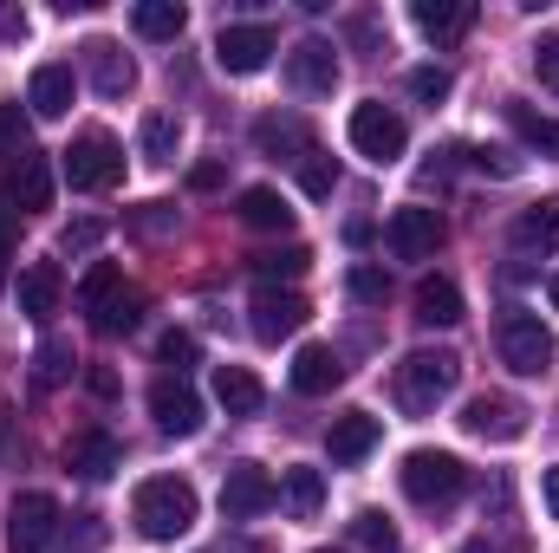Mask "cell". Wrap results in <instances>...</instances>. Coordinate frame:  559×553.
Segmentation results:
<instances>
[{"label":"cell","mask_w":559,"mask_h":553,"mask_svg":"<svg viewBox=\"0 0 559 553\" xmlns=\"http://www.w3.org/2000/svg\"><path fill=\"white\" fill-rule=\"evenodd\" d=\"M378 443H384V423H378L371 411H345V416H332V430H325V449H332V462H338V469L365 462Z\"/></svg>","instance_id":"15"},{"label":"cell","mask_w":559,"mask_h":553,"mask_svg":"<svg viewBox=\"0 0 559 553\" xmlns=\"http://www.w3.org/2000/svg\"><path fill=\"white\" fill-rule=\"evenodd\" d=\"M345 286H352V299H365V306H384V299H391V274H384V268H352Z\"/></svg>","instance_id":"39"},{"label":"cell","mask_w":559,"mask_h":553,"mask_svg":"<svg viewBox=\"0 0 559 553\" xmlns=\"http://www.w3.org/2000/svg\"><path fill=\"white\" fill-rule=\"evenodd\" d=\"M248 313H254L248 326H254V339H261V345H280V339H293V332L312 319V306H306L293 286H261Z\"/></svg>","instance_id":"9"},{"label":"cell","mask_w":559,"mask_h":553,"mask_svg":"<svg viewBox=\"0 0 559 553\" xmlns=\"http://www.w3.org/2000/svg\"><path fill=\"white\" fill-rule=\"evenodd\" d=\"M215 404L228 416H254L267 404V391H261V378L248 365H215Z\"/></svg>","instance_id":"22"},{"label":"cell","mask_w":559,"mask_h":553,"mask_svg":"<svg viewBox=\"0 0 559 553\" xmlns=\"http://www.w3.org/2000/svg\"><path fill=\"white\" fill-rule=\"evenodd\" d=\"M189 183H195V189H222V163H195Z\"/></svg>","instance_id":"45"},{"label":"cell","mask_w":559,"mask_h":553,"mask_svg":"<svg viewBox=\"0 0 559 553\" xmlns=\"http://www.w3.org/2000/svg\"><path fill=\"white\" fill-rule=\"evenodd\" d=\"M384 242H391L397 261H429V255L442 248V215H436V209H397V215L384 222Z\"/></svg>","instance_id":"13"},{"label":"cell","mask_w":559,"mask_h":553,"mask_svg":"<svg viewBox=\"0 0 559 553\" xmlns=\"http://www.w3.org/2000/svg\"><path fill=\"white\" fill-rule=\"evenodd\" d=\"M547 299H554V306H559V274H554V286H547Z\"/></svg>","instance_id":"48"},{"label":"cell","mask_w":559,"mask_h":553,"mask_svg":"<svg viewBox=\"0 0 559 553\" xmlns=\"http://www.w3.org/2000/svg\"><path fill=\"white\" fill-rule=\"evenodd\" d=\"M176 143H182V125H176L169 111H150V118H143V156H150V163H169Z\"/></svg>","instance_id":"34"},{"label":"cell","mask_w":559,"mask_h":553,"mask_svg":"<svg viewBox=\"0 0 559 553\" xmlns=\"http://www.w3.org/2000/svg\"><path fill=\"white\" fill-rule=\"evenodd\" d=\"M131 521H138L150 541L189 534L195 528V489L176 482V475H150V482H138V495H131Z\"/></svg>","instance_id":"1"},{"label":"cell","mask_w":559,"mask_h":553,"mask_svg":"<svg viewBox=\"0 0 559 553\" xmlns=\"http://www.w3.org/2000/svg\"><path fill=\"white\" fill-rule=\"evenodd\" d=\"M150 416H156L163 436H195L202 430V398L182 378H156L150 385Z\"/></svg>","instance_id":"14"},{"label":"cell","mask_w":559,"mask_h":553,"mask_svg":"<svg viewBox=\"0 0 559 553\" xmlns=\"http://www.w3.org/2000/svg\"><path fill=\"white\" fill-rule=\"evenodd\" d=\"M118 293H124V268H118V261H92V274L79 280V306H85L92 319H98Z\"/></svg>","instance_id":"29"},{"label":"cell","mask_w":559,"mask_h":553,"mask_svg":"<svg viewBox=\"0 0 559 553\" xmlns=\"http://www.w3.org/2000/svg\"><path fill=\"white\" fill-rule=\"evenodd\" d=\"M514 248L521 255H554L559 248V196H547V202H534V209L514 215Z\"/></svg>","instance_id":"21"},{"label":"cell","mask_w":559,"mask_h":553,"mask_svg":"<svg viewBox=\"0 0 559 553\" xmlns=\"http://www.w3.org/2000/svg\"><path fill=\"white\" fill-rule=\"evenodd\" d=\"M352 541H358L365 553H397V528H391L378 508H365V515L352 521Z\"/></svg>","instance_id":"36"},{"label":"cell","mask_w":559,"mask_h":553,"mask_svg":"<svg viewBox=\"0 0 559 553\" xmlns=\"http://www.w3.org/2000/svg\"><path fill=\"white\" fill-rule=\"evenodd\" d=\"M248 268L261 274V286H274V280H299L306 268H312V255H306V248L293 242V248H267V255H254Z\"/></svg>","instance_id":"32"},{"label":"cell","mask_w":559,"mask_h":553,"mask_svg":"<svg viewBox=\"0 0 559 553\" xmlns=\"http://www.w3.org/2000/svg\"><path fill=\"white\" fill-rule=\"evenodd\" d=\"M52 534H59V502L46 489L13 495V508H7V553H46Z\"/></svg>","instance_id":"6"},{"label":"cell","mask_w":559,"mask_h":553,"mask_svg":"<svg viewBox=\"0 0 559 553\" xmlns=\"http://www.w3.org/2000/svg\"><path fill=\"white\" fill-rule=\"evenodd\" d=\"M547 515L559 521V469H547Z\"/></svg>","instance_id":"46"},{"label":"cell","mask_w":559,"mask_h":553,"mask_svg":"<svg viewBox=\"0 0 559 553\" xmlns=\"http://www.w3.org/2000/svg\"><path fill=\"white\" fill-rule=\"evenodd\" d=\"M85 66H92V85H98L105 98H124V92L138 85L131 52H124V46H111V39H92V46H85Z\"/></svg>","instance_id":"19"},{"label":"cell","mask_w":559,"mask_h":553,"mask_svg":"<svg viewBox=\"0 0 559 553\" xmlns=\"http://www.w3.org/2000/svg\"><path fill=\"white\" fill-rule=\"evenodd\" d=\"M72 92H79V79H72V66H39L33 72V85H26V105H33V118H66L72 111Z\"/></svg>","instance_id":"20"},{"label":"cell","mask_w":559,"mask_h":553,"mask_svg":"<svg viewBox=\"0 0 559 553\" xmlns=\"http://www.w3.org/2000/svg\"><path fill=\"white\" fill-rule=\"evenodd\" d=\"M72 365H79V358H72V345H66V339H46V345L33 352V385H39V391H52V385H66V378H72Z\"/></svg>","instance_id":"33"},{"label":"cell","mask_w":559,"mask_h":553,"mask_svg":"<svg viewBox=\"0 0 559 553\" xmlns=\"http://www.w3.org/2000/svg\"><path fill=\"white\" fill-rule=\"evenodd\" d=\"M118 462H124V449H118V436H105V430H79V436L66 443V469L85 475V482H105Z\"/></svg>","instance_id":"16"},{"label":"cell","mask_w":559,"mask_h":553,"mask_svg":"<svg viewBox=\"0 0 559 553\" xmlns=\"http://www.w3.org/2000/svg\"><path fill=\"white\" fill-rule=\"evenodd\" d=\"M241 222L261 228V235H286L293 228V209H286L280 189H241Z\"/></svg>","instance_id":"28"},{"label":"cell","mask_w":559,"mask_h":553,"mask_svg":"<svg viewBox=\"0 0 559 553\" xmlns=\"http://www.w3.org/2000/svg\"><path fill=\"white\" fill-rule=\"evenodd\" d=\"M7 255H13V228H7V215H0V274H7Z\"/></svg>","instance_id":"47"},{"label":"cell","mask_w":559,"mask_h":553,"mask_svg":"<svg viewBox=\"0 0 559 553\" xmlns=\"http://www.w3.org/2000/svg\"><path fill=\"white\" fill-rule=\"evenodd\" d=\"M169 222H176V209H169V202H143V215H138V228H143V235H163Z\"/></svg>","instance_id":"44"},{"label":"cell","mask_w":559,"mask_h":553,"mask_svg":"<svg viewBox=\"0 0 559 553\" xmlns=\"http://www.w3.org/2000/svg\"><path fill=\"white\" fill-rule=\"evenodd\" d=\"M495 345H501V365H514L521 378H547L554 372V332L540 326V313L508 306L501 326H495Z\"/></svg>","instance_id":"4"},{"label":"cell","mask_w":559,"mask_h":553,"mask_svg":"<svg viewBox=\"0 0 559 553\" xmlns=\"http://www.w3.org/2000/svg\"><path fill=\"white\" fill-rule=\"evenodd\" d=\"M411 20H417L423 39L449 46V39H462V33L475 26V7H468V0H417V7H411Z\"/></svg>","instance_id":"18"},{"label":"cell","mask_w":559,"mask_h":553,"mask_svg":"<svg viewBox=\"0 0 559 553\" xmlns=\"http://www.w3.org/2000/svg\"><path fill=\"white\" fill-rule=\"evenodd\" d=\"M52 306H59V261H33L20 274V313L26 319H52Z\"/></svg>","instance_id":"26"},{"label":"cell","mask_w":559,"mask_h":553,"mask_svg":"<svg viewBox=\"0 0 559 553\" xmlns=\"http://www.w3.org/2000/svg\"><path fill=\"white\" fill-rule=\"evenodd\" d=\"M254 143H261V156H293V163H299V156H306V150H312V131H306V118H261V125H254Z\"/></svg>","instance_id":"25"},{"label":"cell","mask_w":559,"mask_h":553,"mask_svg":"<svg viewBox=\"0 0 559 553\" xmlns=\"http://www.w3.org/2000/svg\"><path fill=\"white\" fill-rule=\"evenodd\" d=\"M59 176L72 189H118L124 183V150H118L111 131H85V138H72V150L59 156Z\"/></svg>","instance_id":"5"},{"label":"cell","mask_w":559,"mask_h":553,"mask_svg":"<svg viewBox=\"0 0 559 553\" xmlns=\"http://www.w3.org/2000/svg\"><path fill=\"white\" fill-rule=\"evenodd\" d=\"M156 358L182 378V372L195 365V332H163V339H156Z\"/></svg>","instance_id":"41"},{"label":"cell","mask_w":559,"mask_h":553,"mask_svg":"<svg viewBox=\"0 0 559 553\" xmlns=\"http://www.w3.org/2000/svg\"><path fill=\"white\" fill-rule=\"evenodd\" d=\"M138 319H143V299H138V293H118V299H111V306H105V313H98L92 326L118 339V332H138Z\"/></svg>","instance_id":"38"},{"label":"cell","mask_w":559,"mask_h":553,"mask_svg":"<svg viewBox=\"0 0 559 553\" xmlns=\"http://www.w3.org/2000/svg\"><path fill=\"white\" fill-rule=\"evenodd\" d=\"M455 378H462V358H455V352H411V358L397 365V404L411 416H429L449 391H455Z\"/></svg>","instance_id":"3"},{"label":"cell","mask_w":559,"mask_h":553,"mask_svg":"<svg viewBox=\"0 0 559 553\" xmlns=\"http://www.w3.org/2000/svg\"><path fill=\"white\" fill-rule=\"evenodd\" d=\"M280 502H286V515H293V521H312V515L325 508V475H319V469H306V462H293V469L280 475Z\"/></svg>","instance_id":"24"},{"label":"cell","mask_w":559,"mask_h":553,"mask_svg":"<svg viewBox=\"0 0 559 553\" xmlns=\"http://www.w3.org/2000/svg\"><path fill=\"white\" fill-rule=\"evenodd\" d=\"M508 125L521 131L527 150H540V156H559V118H540L534 105H508Z\"/></svg>","instance_id":"31"},{"label":"cell","mask_w":559,"mask_h":553,"mask_svg":"<svg viewBox=\"0 0 559 553\" xmlns=\"http://www.w3.org/2000/svg\"><path fill=\"white\" fill-rule=\"evenodd\" d=\"M404 143H411V131H404V118H397L391 105L365 98V105L352 111V150H358V156H371V163H397Z\"/></svg>","instance_id":"7"},{"label":"cell","mask_w":559,"mask_h":553,"mask_svg":"<svg viewBox=\"0 0 559 553\" xmlns=\"http://www.w3.org/2000/svg\"><path fill=\"white\" fill-rule=\"evenodd\" d=\"M338 378H345V365H338L332 345H299L293 352V391L299 398H325V391H338Z\"/></svg>","instance_id":"17"},{"label":"cell","mask_w":559,"mask_h":553,"mask_svg":"<svg viewBox=\"0 0 559 553\" xmlns=\"http://www.w3.org/2000/svg\"><path fill=\"white\" fill-rule=\"evenodd\" d=\"M33 150V125H26V111L20 105H0V163H20Z\"/></svg>","instance_id":"35"},{"label":"cell","mask_w":559,"mask_h":553,"mask_svg":"<svg viewBox=\"0 0 559 553\" xmlns=\"http://www.w3.org/2000/svg\"><path fill=\"white\" fill-rule=\"evenodd\" d=\"M462 430L481 436V443H514V436L527 430V411H521L514 398H501V391H481V398L462 404Z\"/></svg>","instance_id":"12"},{"label":"cell","mask_w":559,"mask_h":553,"mask_svg":"<svg viewBox=\"0 0 559 553\" xmlns=\"http://www.w3.org/2000/svg\"><path fill=\"white\" fill-rule=\"evenodd\" d=\"M417 319L423 326H455V319H462V286L449 274H429L417 286Z\"/></svg>","instance_id":"27"},{"label":"cell","mask_w":559,"mask_h":553,"mask_svg":"<svg viewBox=\"0 0 559 553\" xmlns=\"http://www.w3.org/2000/svg\"><path fill=\"white\" fill-rule=\"evenodd\" d=\"M274 26H222V39H215V66L222 72H235V79H248V72H261L267 59H274Z\"/></svg>","instance_id":"11"},{"label":"cell","mask_w":559,"mask_h":553,"mask_svg":"<svg viewBox=\"0 0 559 553\" xmlns=\"http://www.w3.org/2000/svg\"><path fill=\"white\" fill-rule=\"evenodd\" d=\"M131 26H138L143 39H176L189 26V13H182V0H143L138 13H131Z\"/></svg>","instance_id":"30"},{"label":"cell","mask_w":559,"mask_h":553,"mask_svg":"<svg viewBox=\"0 0 559 553\" xmlns=\"http://www.w3.org/2000/svg\"><path fill=\"white\" fill-rule=\"evenodd\" d=\"M319 553H332V548H319Z\"/></svg>","instance_id":"49"},{"label":"cell","mask_w":559,"mask_h":553,"mask_svg":"<svg viewBox=\"0 0 559 553\" xmlns=\"http://www.w3.org/2000/svg\"><path fill=\"white\" fill-rule=\"evenodd\" d=\"M397 482H404V495H411L417 508H449V502L468 489V469H462V456H449V449H411L404 469H397Z\"/></svg>","instance_id":"2"},{"label":"cell","mask_w":559,"mask_h":553,"mask_svg":"<svg viewBox=\"0 0 559 553\" xmlns=\"http://www.w3.org/2000/svg\"><path fill=\"white\" fill-rule=\"evenodd\" d=\"M286 85H293L299 98H325V92L338 85V52H332V39H299V46L286 52Z\"/></svg>","instance_id":"10"},{"label":"cell","mask_w":559,"mask_h":553,"mask_svg":"<svg viewBox=\"0 0 559 553\" xmlns=\"http://www.w3.org/2000/svg\"><path fill=\"white\" fill-rule=\"evenodd\" d=\"M98 235H105V222H72L59 235V255H85V248H98Z\"/></svg>","instance_id":"42"},{"label":"cell","mask_w":559,"mask_h":553,"mask_svg":"<svg viewBox=\"0 0 559 553\" xmlns=\"http://www.w3.org/2000/svg\"><path fill=\"white\" fill-rule=\"evenodd\" d=\"M534 72H540V85L559 98V39H540L534 46Z\"/></svg>","instance_id":"43"},{"label":"cell","mask_w":559,"mask_h":553,"mask_svg":"<svg viewBox=\"0 0 559 553\" xmlns=\"http://www.w3.org/2000/svg\"><path fill=\"white\" fill-rule=\"evenodd\" d=\"M274 502H280V482L261 462H235L228 469V482H222V515L228 521H261Z\"/></svg>","instance_id":"8"},{"label":"cell","mask_w":559,"mask_h":553,"mask_svg":"<svg viewBox=\"0 0 559 553\" xmlns=\"http://www.w3.org/2000/svg\"><path fill=\"white\" fill-rule=\"evenodd\" d=\"M7 196H13L20 209H46V202H52V169H46L39 150H26L20 163H7Z\"/></svg>","instance_id":"23"},{"label":"cell","mask_w":559,"mask_h":553,"mask_svg":"<svg viewBox=\"0 0 559 553\" xmlns=\"http://www.w3.org/2000/svg\"><path fill=\"white\" fill-rule=\"evenodd\" d=\"M299 189H306V196H332V189H338V163L319 156V150H306V156H299Z\"/></svg>","instance_id":"37"},{"label":"cell","mask_w":559,"mask_h":553,"mask_svg":"<svg viewBox=\"0 0 559 553\" xmlns=\"http://www.w3.org/2000/svg\"><path fill=\"white\" fill-rule=\"evenodd\" d=\"M449 92H455V79H449L442 66H417V72H411V98H423V105H442Z\"/></svg>","instance_id":"40"}]
</instances>
